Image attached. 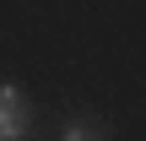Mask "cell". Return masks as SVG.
I'll list each match as a JSON object with an SVG mask.
<instances>
[{
  "mask_svg": "<svg viewBox=\"0 0 146 141\" xmlns=\"http://www.w3.org/2000/svg\"><path fill=\"white\" fill-rule=\"evenodd\" d=\"M27 136V103L11 82H0V141H22Z\"/></svg>",
  "mask_w": 146,
  "mask_h": 141,
  "instance_id": "cell-1",
  "label": "cell"
},
{
  "mask_svg": "<svg viewBox=\"0 0 146 141\" xmlns=\"http://www.w3.org/2000/svg\"><path fill=\"white\" fill-rule=\"evenodd\" d=\"M65 141H103L98 136V120H70L65 125Z\"/></svg>",
  "mask_w": 146,
  "mask_h": 141,
  "instance_id": "cell-2",
  "label": "cell"
}]
</instances>
